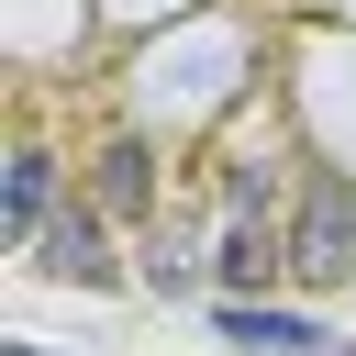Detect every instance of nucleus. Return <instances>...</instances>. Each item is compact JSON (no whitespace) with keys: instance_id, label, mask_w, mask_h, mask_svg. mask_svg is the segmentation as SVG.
Masks as SVG:
<instances>
[{"instance_id":"obj_1","label":"nucleus","mask_w":356,"mask_h":356,"mask_svg":"<svg viewBox=\"0 0 356 356\" xmlns=\"http://www.w3.org/2000/svg\"><path fill=\"white\" fill-rule=\"evenodd\" d=\"M289 278H312V289H345V278H356V178H300Z\"/></svg>"},{"instance_id":"obj_2","label":"nucleus","mask_w":356,"mask_h":356,"mask_svg":"<svg viewBox=\"0 0 356 356\" xmlns=\"http://www.w3.org/2000/svg\"><path fill=\"white\" fill-rule=\"evenodd\" d=\"M33 278H56V289H122V256H111V222H100V200H67V211L44 222V245H33Z\"/></svg>"},{"instance_id":"obj_3","label":"nucleus","mask_w":356,"mask_h":356,"mask_svg":"<svg viewBox=\"0 0 356 356\" xmlns=\"http://www.w3.org/2000/svg\"><path fill=\"white\" fill-rule=\"evenodd\" d=\"M89 200H100V222H156V145L145 134H111L89 156Z\"/></svg>"},{"instance_id":"obj_4","label":"nucleus","mask_w":356,"mask_h":356,"mask_svg":"<svg viewBox=\"0 0 356 356\" xmlns=\"http://www.w3.org/2000/svg\"><path fill=\"white\" fill-rule=\"evenodd\" d=\"M56 211H67V200H56V156H44V145H11V178H0V234H11V256H33Z\"/></svg>"},{"instance_id":"obj_5","label":"nucleus","mask_w":356,"mask_h":356,"mask_svg":"<svg viewBox=\"0 0 356 356\" xmlns=\"http://www.w3.org/2000/svg\"><path fill=\"white\" fill-rule=\"evenodd\" d=\"M222 334H234L245 356H345L312 312H278V300H222Z\"/></svg>"},{"instance_id":"obj_6","label":"nucleus","mask_w":356,"mask_h":356,"mask_svg":"<svg viewBox=\"0 0 356 356\" xmlns=\"http://www.w3.org/2000/svg\"><path fill=\"white\" fill-rule=\"evenodd\" d=\"M234 300H267V278H289V234L278 222H222V267H211Z\"/></svg>"},{"instance_id":"obj_7","label":"nucleus","mask_w":356,"mask_h":356,"mask_svg":"<svg viewBox=\"0 0 356 356\" xmlns=\"http://www.w3.org/2000/svg\"><path fill=\"white\" fill-rule=\"evenodd\" d=\"M145 278H156V289H167V300H178V289H200V278H211V267H200V245H189V234H178V222H167V234H156V245H145Z\"/></svg>"},{"instance_id":"obj_8","label":"nucleus","mask_w":356,"mask_h":356,"mask_svg":"<svg viewBox=\"0 0 356 356\" xmlns=\"http://www.w3.org/2000/svg\"><path fill=\"white\" fill-rule=\"evenodd\" d=\"M222 222H278V211H267V167H234V178H222Z\"/></svg>"},{"instance_id":"obj_9","label":"nucleus","mask_w":356,"mask_h":356,"mask_svg":"<svg viewBox=\"0 0 356 356\" xmlns=\"http://www.w3.org/2000/svg\"><path fill=\"white\" fill-rule=\"evenodd\" d=\"M0 356H56V345H0Z\"/></svg>"},{"instance_id":"obj_10","label":"nucleus","mask_w":356,"mask_h":356,"mask_svg":"<svg viewBox=\"0 0 356 356\" xmlns=\"http://www.w3.org/2000/svg\"><path fill=\"white\" fill-rule=\"evenodd\" d=\"M345 356H356V345H345Z\"/></svg>"}]
</instances>
